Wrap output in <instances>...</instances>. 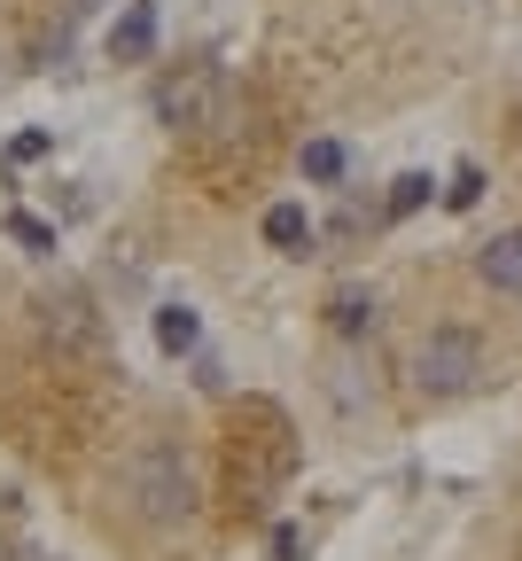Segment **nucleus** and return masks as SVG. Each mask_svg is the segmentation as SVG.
Instances as JSON below:
<instances>
[{
  "instance_id": "obj_1",
  "label": "nucleus",
  "mask_w": 522,
  "mask_h": 561,
  "mask_svg": "<svg viewBox=\"0 0 522 561\" xmlns=\"http://www.w3.org/2000/svg\"><path fill=\"white\" fill-rule=\"evenodd\" d=\"M157 117H164L172 133H188V140H235V133H250V125H242L250 102L227 87V70H211V62L172 70V79L157 87Z\"/></svg>"
},
{
  "instance_id": "obj_2",
  "label": "nucleus",
  "mask_w": 522,
  "mask_h": 561,
  "mask_svg": "<svg viewBox=\"0 0 522 561\" xmlns=\"http://www.w3.org/2000/svg\"><path fill=\"white\" fill-rule=\"evenodd\" d=\"M125 500L140 507V523H188L195 515V476H188L180 445H140L125 460Z\"/></svg>"
},
{
  "instance_id": "obj_3",
  "label": "nucleus",
  "mask_w": 522,
  "mask_h": 561,
  "mask_svg": "<svg viewBox=\"0 0 522 561\" xmlns=\"http://www.w3.org/2000/svg\"><path fill=\"white\" fill-rule=\"evenodd\" d=\"M476 382H484V343L468 328L421 335V351H413V390L421 398H468Z\"/></svg>"
},
{
  "instance_id": "obj_4",
  "label": "nucleus",
  "mask_w": 522,
  "mask_h": 561,
  "mask_svg": "<svg viewBox=\"0 0 522 561\" xmlns=\"http://www.w3.org/2000/svg\"><path fill=\"white\" fill-rule=\"evenodd\" d=\"M39 328H47V343H55V351H87V343L102 335V320H94V297H87V289H70V280L39 297Z\"/></svg>"
},
{
  "instance_id": "obj_5",
  "label": "nucleus",
  "mask_w": 522,
  "mask_h": 561,
  "mask_svg": "<svg viewBox=\"0 0 522 561\" xmlns=\"http://www.w3.org/2000/svg\"><path fill=\"white\" fill-rule=\"evenodd\" d=\"M148 47H157V0H133V9L110 24V55L117 62H140Z\"/></svg>"
},
{
  "instance_id": "obj_6",
  "label": "nucleus",
  "mask_w": 522,
  "mask_h": 561,
  "mask_svg": "<svg viewBox=\"0 0 522 561\" xmlns=\"http://www.w3.org/2000/svg\"><path fill=\"white\" fill-rule=\"evenodd\" d=\"M265 242H273L281 257H305V250H313V219H305V203H273V210H265Z\"/></svg>"
},
{
  "instance_id": "obj_7",
  "label": "nucleus",
  "mask_w": 522,
  "mask_h": 561,
  "mask_svg": "<svg viewBox=\"0 0 522 561\" xmlns=\"http://www.w3.org/2000/svg\"><path fill=\"white\" fill-rule=\"evenodd\" d=\"M476 273L491 280V289H522V227L514 234H491L484 257H476Z\"/></svg>"
},
{
  "instance_id": "obj_8",
  "label": "nucleus",
  "mask_w": 522,
  "mask_h": 561,
  "mask_svg": "<svg viewBox=\"0 0 522 561\" xmlns=\"http://www.w3.org/2000/svg\"><path fill=\"white\" fill-rule=\"evenodd\" d=\"M157 343L180 359V351H195V343H203V320H195L188 305H157Z\"/></svg>"
},
{
  "instance_id": "obj_9",
  "label": "nucleus",
  "mask_w": 522,
  "mask_h": 561,
  "mask_svg": "<svg viewBox=\"0 0 522 561\" xmlns=\"http://www.w3.org/2000/svg\"><path fill=\"white\" fill-rule=\"evenodd\" d=\"M328 312H336V328H343V335H366V328H375V289H336V305H328Z\"/></svg>"
},
{
  "instance_id": "obj_10",
  "label": "nucleus",
  "mask_w": 522,
  "mask_h": 561,
  "mask_svg": "<svg viewBox=\"0 0 522 561\" xmlns=\"http://www.w3.org/2000/svg\"><path fill=\"white\" fill-rule=\"evenodd\" d=\"M343 140H305V180H320V187H336L343 180Z\"/></svg>"
},
{
  "instance_id": "obj_11",
  "label": "nucleus",
  "mask_w": 522,
  "mask_h": 561,
  "mask_svg": "<svg viewBox=\"0 0 522 561\" xmlns=\"http://www.w3.org/2000/svg\"><path fill=\"white\" fill-rule=\"evenodd\" d=\"M9 234H16L32 257H55V227H47V219H32V210H9Z\"/></svg>"
},
{
  "instance_id": "obj_12",
  "label": "nucleus",
  "mask_w": 522,
  "mask_h": 561,
  "mask_svg": "<svg viewBox=\"0 0 522 561\" xmlns=\"http://www.w3.org/2000/svg\"><path fill=\"white\" fill-rule=\"evenodd\" d=\"M421 203H429V172H406L390 187V219H406V210H421Z\"/></svg>"
},
{
  "instance_id": "obj_13",
  "label": "nucleus",
  "mask_w": 522,
  "mask_h": 561,
  "mask_svg": "<svg viewBox=\"0 0 522 561\" xmlns=\"http://www.w3.org/2000/svg\"><path fill=\"white\" fill-rule=\"evenodd\" d=\"M476 195H484V172H476V164H461V172H453V187H444V203H453V210H468Z\"/></svg>"
},
{
  "instance_id": "obj_14",
  "label": "nucleus",
  "mask_w": 522,
  "mask_h": 561,
  "mask_svg": "<svg viewBox=\"0 0 522 561\" xmlns=\"http://www.w3.org/2000/svg\"><path fill=\"white\" fill-rule=\"evenodd\" d=\"M47 149H55V140H47V133H39V125H32V133H16V140H9V157H16V164H39V157H47Z\"/></svg>"
},
{
  "instance_id": "obj_15",
  "label": "nucleus",
  "mask_w": 522,
  "mask_h": 561,
  "mask_svg": "<svg viewBox=\"0 0 522 561\" xmlns=\"http://www.w3.org/2000/svg\"><path fill=\"white\" fill-rule=\"evenodd\" d=\"M9 561H63V553H9Z\"/></svg>"
}]
</instances>
